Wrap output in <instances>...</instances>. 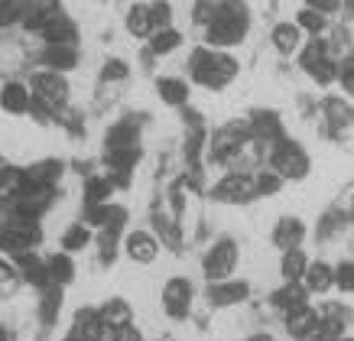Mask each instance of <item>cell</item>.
I'll return each mask as SVG.
<instances>
[{
    "mask_svg": "<svg viewBox=\"0 0 354 341\" xmlns=\"http://www.w3.org/2000/svg\"><path fill=\"white\" fill-rule=\"evenodd\" d=\"M250 33V10L244 0H218L212 23L205 26V46L208 49H234Z\"/></svg>",
    "mask_w": 354,
    "mask_h": 341,
    "instance_id": "1",
    "label": "cell"
},
{
    "mask_svg": "<svg viewBox=\"0 0 354 341\" xmlns=\"http://www.w3.org/2000/svg\"><path fill=\"white\" fill-rule=\"evenodd\" d=\"M241 72V62L227 49H208V46H198L192 55H189V78L195 85L208 88V91H221L237 78Z\"/></svg>",
    "mask_w": 354,
    "mask_h": 341,
    "instance_id": "2",
    "label": "cell"
},
{
    "mask_svg": "<svg viewBox=\"0 0 354 341\" xmlns=\"http://www.w3.org/2000/svg\"><path fill=\"white\" fill-rule=\"evenodd\" d=\"M30 95H32V111L36 118H49V114H59L65 104H68V95H72V88H68V78L62 72H36L30 78Z\"/></svg>",
    "mask_w": 354,
    "mask_h": 341,
    "instance_id": "3",
    "label": "cell"
},
{
    "mask_svg": "<svg viewBox=\"0 0 354 341\" xmlns=\"http://www.w3.org/2000/svg\"><path fill=\"white\" fill-rule=\"evenodd\" d=\"M270 169L277 172L283 182H299L309 176L312 169V156L309 149L302 147L299 140H290L283 137L270 147Z\"/></svg>",
    "mask_w": 354,
    "mask_h": 341,
    "instance_id": "4",
    "label": "cell"
},
{
    "mask_svg": "<svg viewBox=\"0 0 354 341\" xmlns=\"http://www.w3.org/2000/svg\"><path fill=\"white\" fill-rule=\"evenodd\" d=\"M237 264H241V247H237V241L234 237H218L202 257V273L208 283H221V279L234 277Z\"/></svg>",
    "mask_w": 354,
    "mask_h": 341,
    "instance_id": "5",
    "label": "cell"
},
{
    "mask_svg": "<svg viewBox=\"0 0 354 341\" xmlns=\"http://www.w3.org/2000/svg\"><path fill=\"white\" fill-rule=\"evenodd\" d=\"M43 244V231L32 221H13V218H0V254L17 257L23 250H36Z\"/></svg>",
    "mask_w": 354,
    "mask_h": 341,
    "instance_id": "6",
    "label": "cell"
},
{
    "mask_svg": "<svg viewBox=\"0 0 354 341\" xmlns=\"http://www.w3.org/2000/svg\"><path fill=\"white\" fill-rule=\"evenodd\" d=\"M250 147V127L247 124H225V127L218 130L212 143H208V156L215 163H234L244 149Z\"/></svg>",
    "mask_w": 354,
    "mask_h": 341,
    "instance_id": "7",
    "label": "cell"
},
{
    "mask_svg": "<svg viewBox=\"0 0 354 341\" xmlns=\"http://www.w3.org/2000/svg\"><path fill=\"white\" fill-rule=\"evenodd\" d=\"M160 302H162V312H166L172 322H185L192 315V302H195L192 283L185 277L166 279V286H162V293H160Z\"/></svg>",
    "mask_w": 354,
    "mask_h": 341,
    "instance_id": "8",
    "label": "cell"
},
{
    "mask_svg": "<svg viewBox=\"0 0 354 341\" xmlns=\"http://www.w3.org/2000/svg\"><path fill=\"white\" fill-rule=\"evenodd\" d=\"M212 199L221 205H247L254 202V176L250 172H225L212 189Z\"/></svg>",
    "mask_w": 354,
    "mask_h": 341,
    "instance_id": "9",
    "label": "cell"
},
{
    "mask_svg": "<svg viewBox=\"0 0 354 341\" xmlns=\"http://www.w3.org/2000/svg\"><path fill=\"white\" fill-rule=\"evenodd\" d=\"M120 247H124V254L133 260V264H153L156 257H160V237L150 234V231H124L120 237Z\"/></svg>",
    "mask_w": 354,
    "mask_h": 341,
    "instance_id": "10",
    "label": "cell"
},
{
    "mask_svg": "<svg viewBox=\"0 0 354 341\" xmlns=\"http://www.w3.org/2000/svg\"><path fill=\"white\" fill-rule=\"evenodd\" d=\"M59 13H62V3H59V0H26L20 26L26 33H43Z\"/></svg>",
    "mask_w": 354,
    "mask_h": 341,
    "instance_id": "11",
    "label": "cell"
},
{
    "mask_svg": "<svg viewBox=\"0 0 354 341\" xmlns=\"http://www.w3.org/2000/svg\"><path fill=\"white\" fill-rule=\"evenodd\" d=\"M208 299H212V306L218 309H227V306H241L250 299V283L247 279H221V283H208Z\"/></svg>",
    "mask_w": 354,
    "mask_h": 341,
    "instance_id": "12",
    "label": "cell"
},
{
    "mask_svg": "<svg viewBox=\"0 0 354 341\" xmlns=\"http://www.w3.org/2000/svg\"><path fill=\"white\" fill-rule=\"evenodd\" d=\"M0 111L10 114V118H23L32 111V95H30V85L26 82H3L0 85Z\"/></svg>",
    "mask_w": 354,
    "mask_h": 341,
    "instance_id": "13",
    "label": "cell"
},
{
    "mask_svg": "<svg viewBox=\"0 0 354 341\" xmlns=\"http://www.w3.org/2000/svg\"><path fill=\"white\" fill-rule=\"evenodd\" d=\"M13 267H17V277L23 279V283H30V286L43 289L49 286V273H46V257H39L36 250H23V254L10 257Z\"/></svg>",
    "mask_w": 354,
    "mask_h": 341,
    "instance_id": "14",
    "label": "cell"
},
{
    "mask_svg": "<svg viewBox=\"0 0 354 341\" xmlns=\"http://www.w3.org/2000/svg\"><path fill=\"white\" fill-rule=\"evenodd\" d=\"M306 234H309L306 221L296 218V214H286V218H279V221L273 224V234L270 237H273V247H277V250H292V247H302Z\"/></svg>",
    "mask_w": 354,
    "mask_h": 341,
    "instance_id": "15",
    "label": "cell"
},
{
    "mask_svg": "<svg viewBox=\"0 0 354 341\" xmlns=\"http://www.w3.org/2000/svg\"><path fill=\"white\" fill-rule=\"evenodd\" d=\"M111 331L101 319L97 309H78L75 319H72V338L75 341H104Z\"/></svg>",
    "mask_w": 354,
    "mask_h": 341,
    "instance_id": "16",
    "label": "cell"
},
{
    "mask_svg": "<svg viewBox=\"0 0 354 341\" xmlns=\"http://www.w3.org/2000/svg\"><path fill=\"white\" fill-rule=\"evenodd\" d=\"M286 331H290V338L296 341H309L315 331H319V325H322V312L312 309V306H302V309L290 312L286 315Z\"/></svg>",
    "mask_w": 354,
    "mask_h": 341,
    "instance_id": "17",
    "label": "cell"
},
{
    "mask_svg": "<svg viewBox=\"0 0 354 341\" xmlns=\"http://www.w3.org/2000/svg\"><path fill=\"white\" fill-rule=\"evenodd\" d=\"M247 127H250V140H257L260 147H273L277 140L286 137V133H283V124H279V118L273 111H257Z\"/></svg>",
    "mask_w": 354,
    "mask_h": 341,
    "instance_id": "18",
    "label": "cell"
},
{
    "mask_svg": "<svg viewBox=\"0 0 354 341\" xmlns=\"http://www.w3.org/2000/svg\"><path fill=\"white\" fill-rule=\"evenodd\" d=\"M270 306H273V312L277 315H290V312L302 309V306H309V293H306V286L302 283H283V286L270 296Z\"/></svg>",
    "mask_w": 354,
    "mask_h": 341,
    "instance_id": "19",
    "label": "cell"
},
{
    "mask_svg": "<svg viewBox=\"0 0 354 341\" xmlns=\"http://www.w3.org/2000/svg\"><path fill=\"white\" fill-rule=\"evenodd\" d=\"M302 286L309 296H325L335 289V267L325 264V260H309L306 267V277H302Z\"/></svg>",
    "mask_w": 354,
    "mask_h": 341,
    "instance_id": "20",
    "label": "cell"
},
{
    "mask_svg": "<svg viewBox=\"0 0 354 341\" xmlns=\"http://www.w3.org/2000/svg\"><path fill=\"white\" fill-rule=\"evenodd\" d=\"M46 39V46H78V23L68 17V13H59L43 33H39Z\"/></svg>",
    "mask_w": 354,
    "mask_h": 341,
    "instance_id": "21",
    "label": "cell"
},
{
    "mask_svg": "<svg viewBox=\"0 0 354 341\" xmlns=\"http://www.w3.org/2000/svg\"><path fill=\"white\" fill-rule=\"evenodd\" d=\"M156 95L162 98V104L185 107L189 104V82L183 75H160L156 78Z\"/></svg>",
    "mask_w": 354,
    "mask_h": 341,
    "instance_id": "22",
    "label": "cell"
},
{
    "mask_svg": "<svg viewBox=\"0 0 354 341\" xmlns=\"http://www.w3.org/2000/svg\"><path fill=\"white\" fill-rule=\"evenodd\" d=\"M39 62L49 72H72L78 65V46H46L39 53Z\"/></svg>",
    "mask_w": 354,
    "mask_h": 341,
    "instance_id": "23",
    "label": "cell"
},
{
    "mask_svg": "<svg viewBox=\"0 0 354 341\" xmlns=\"http://www.w3.org/2000/svg\"><path fill=\"white\" fill-rule=\"evenodd\" d=\"M270 43H273V49L279 55H296L302 46V30L296 23H277L270 30Z\"/></svg>",
    "mask_w": 354,
    "mask_h": 341,
    "instance_id": "24",
    "label": "cell"
},
{
    "mask_svg": "<svg viewBox=\"0 0 354 341\" xmlns=\"http://www.w3.org/2000/svg\"><path fill=\"white\" fill-rule=\"evenodd\" d=\"M46 273H49V283L65 289L72 279H75V260H72V254H65V250L49 254L46 257Z\"/></svg>",
    "mask_w": 354,
    "mask_h": 341,
    "instance_id": "25",
    "label": "cell"
},
{
    "mask_svg": "<svg viewBox=\"0 0 354 341\" xmlns=\"http://www.w3.org/2000/svg\"><path fill=\"white\" fill-rule=\"evenodd\" d=\"M306 267H309V254H306L302 247L283 250V260H279V277H283V283H302Z\"/></svg>",
    "mask_w": 354,
    "mask_h": 341,
    "instance_id": "26",
    "label": "cell"
},
{
    "mask_svg": "<svg viewBox=\"0 0 354 341\" xmlns=\"http://www.w3.org/2000/svg\"><path fill=\"white\" fill-rule=\"evenodd\" d=\"M127 33L137 36V39H150L156 26H153V17H150V3H133L127 10Z\"/></svg>",
    "mask_w": 354,
    "mask_h": 341,
    "instance_id": "27",
    "label": "cell"
},
{
    "mask_svg": "<svg viewBox=\"0 0 354 341\" xmlns=\"http://www.w3.org/2000/svg\"><path fill=\"white\" fill-rule=\"evenodd\" d=\"M97 312H101V319H104L108 331H118V329H124V325L133 322V309H130V302H124V299H108Z\"/></svg>",
    "mask_w": 354,
    "mask_h": 341,
    "instance_id": "28",
    "label": "cell"
},
{
    "mask_svg": "<svg viewBox=\"0 0 354 341\" xmlns=\"http://www.w3.org/2000/svg\"><path fill=\"white\" fill-rule=\"evenodd\" d=\"M59 312H62V286L49 283V286L39 289V322L43 325H55Z\"/></svg>",
    "mask_w": 354,
    "mask_h": 341,
    "instance_id": "29",
    "label": "cell"
},
{
    "mask_svg": "<svg viewBox=\"0 0 354 341\" xmlns=\"http://www.w3.org/2000/svg\"><path fill=\"white\" fill-rule=\"evenodd\" d=\"M296 59H299V68H302V72H312V68H315L319 62L332 59V49H328V43H325V39L312 36V43H302V46H299Z\"/></svg>",
    "mask_w": 354,
    "mask_h": 341,
    "instance_id": "30",
    "label": "cell"
},
{
    "mask_svg": "<svg viewBox=\"0 0 354 341\" xmlns=\"http://www.w3.org/2000/svg\"><path fill=\"white\" fill-rule=\"evenodd\" d=\"M114 182L108 179V176H91V179L85 182V208H95V205H108L111 195H114Z\"/></svg>",
    "mask_w": 354,
    "mask_h": 341,
    "instance_id": "31",
    "label": "cell"
},
{
    "mask_svg": "<svg viewBox=\"0 0 354 341\" xmlns=\"http://www.w3.org/2000/svg\"><path fill=\"white\" fill-rule=\"evenodd\" d=\"M91 241H95L91 228H88L85 221H75V224H68V228H65V234H62V250H65V254H78V250H85Z\"/></svg>",
    "mask_w": 354,
    "mask_h": 341,
    "instance_id": "32",
    "label": "cell"
},
{
    "mask_svg": "<svg viewBox=\"0 0 354 341\" xmlns=\"http://www.w3.org/2000/svg\"><path fill=\"white\" fill-rule=\"evenodd\" d=\"M183 46V33L176 30V26H166V30H156L150 36V53L153 55H169L176 53Z\"/></svg>",
    "mask_w": 354,
    "mask_h": 341,
    "instance_id": "33",
    "label": "cell"
},
{
    "mask_svg": "<svg viewBox=\"0 0 354 341\" xmlns=\"http://www.w3.org/2000/svg\"><path fill=\"white\" fill-rule=\"evenodd\" d=\"M120 231H111V228H101L95 237L97 244V257H101V264L108 267V264H114V257H118V247H120Z\"/></svg>",
    "mask_w": 354,
    "mask_h": 341,
    "instance_id": "34",
    "label": "cell"
},
{
    "mask_svg": "<svg viewBox=\"0 0 354 341\" xmlns=\"http://www.w3.org/2000/svg\"><path fill=\"white\" fill-rule=\"evenodd\" d=\"M325 120H332V127H348V124H354V111L348 107V101H342V98H325Z\"/></svg>",
    "mask_w": 354,
    "mask_h": 341,
    "instance_id": "35",
    "label": "cell"
},
{
    "mask_svg": "<svg viewBox=\"0 0 354 341\" xmlns=\"http://www.w3.org/2000/svg\"><path fill=\"white\" fill-rule=\"evenodd\" d=\"M283 185H286V182L279 179L273 169H257L254 172V195H257V199H273V195H279Z\"/></svg>",
    "mask_w": 354,
    "mask_h": 341,
    "instance_id": "36",
    "label": "cell"
},
{
    "mask_svg": "<svg viewBox=\"0 0 354 341\" xmlns=\"http://www.w3.org/2000/svg\"><path fill=\"white\" fill-rule=\"evenodd\" d=\"M335 65H338V85H342V91L348 98H354V49L344 53Z\"/></svg>",
    "mask_w": 354,
    "mask_h": 341,
    "instance_id": "37",
    "label": "cell"
},
{
    "mask_svg": "<svg viewBox=\"0 0 354 341\" xmlns=\"http://www.w3.org/2000/svg\"><path fill=\"white\" fill-rule=\"evenodd\" d=\"M296 26H299L302 33H312V36H319V33L328 26V20H325L322 13H315L309 10V7H302L299 13H296Z\"/></svg>",
    "mask_w": 354,
    "mask_h": 341,
    "instance_id": "38",
    "label": "cell"
},
{
    "mask_svg": "<svg viewBox=\"0 0 354 341\" xmlns=\"http://www.w3.org/2000/svg\"><path fill=\"white\" fill-rule=\"evenodd\" d=\"M315 82V85H322V88H328L332 82H338V65H335V59H325V62H319L312 72H306Z\"/></svg>",
    "mask_w": 354,
    "mask_h": 341,
    "instance_id": "39",
    "label": "cell"
},
{
    "mask_svg": "<svg viewBox=\"0 0 354 341\" xmlns=\"http://www.w3.org/2000/svg\"><path fill=\"white\" fill-rule=\"evenodd\" d=\"M26 0H0V26H13L20 23Z\"/></svg>",
    "mask_w": 354,
    "mask_h": 341,
    "instance_id": "40",
    "label": "cell"
},
{
    "mask_svg": "<svg viewBox=\"0 0 354 341\" xmlns=\"http://www.w3.org/2000/svg\"><path fill=\"white\" fill-rule=\"evenodd\" d=\"M335 286L338 293H354V260H342L335 267Z\"/></svg>",
    "mask_w": 354,
    "mask_h": 341,
    "instance_id": "41",
    "label": "cell"
},
{
    "mask_svg": "<svg viewBox=\"0 0 354 341\" xmlns=\"http://www.w3.org/2000/svg\"><path fill=\"white\" fill-rule=\"evenodd\" d=\"M150 17H153V26H156V30L172 26V3H169V0H153V3H150Z\"/></svg>",
    "mask_w": 354,
    "mask_h": 341,
    "instance_id": "42",
    "label": "cell"
},
{
    "mask_svg": "<svg viewBox=\"0 0 354 341\" xmlns=\"http://www.w3.org/2000/svg\"><path fill=\"white\" fill-rule=\"evenodd\" d=\"M101 78H104V82H127L130 65L120 62V59H108V62L101 65Z\"/></svg>",
    "mask_w": 354,
    "mask_h": 341,
    "instance_id": "43",
    "label": "cell"
},
{
    "mask_svg": "<svg viewBox=\"0 0 354 341\" xmlns=\"http://www.w3.org/2000/svg\"><path fill=\"white\" fill-rule=\"evenodd\" d=\"M17 267H13V260H7V257L0 254V289H10L13 283H17Z\"/></svg>",
    "mask_w": 354,
    "mask_h": 341,
    "instance_id": "44",
    "label": "cell"
},
{
    "mask_svg": "<svg viewBox=\"0 0 354 341\" xmlns=\"http://www.w3.org/2000/svg\"><path fill=\"white\" fill-rule=\"evenodd\" d=\"M306 7L315 13H322V17H328V13H338L344 7V0H306Z\"/></svg>",
    "mask_w": 354,
    "mask_h": 341,
    "instance_id": "45",
    "label": "cell"
},
{
    "mask_svg": "<svg viewBox=\"0 0 354 341\" xmlns=\"http://www.w3.org/2000/svg\"><path fill=\"white\" fill-rule=\"evenodd\" d=\"M212 13H215V3L202 0V3L195 7V23H198V26H208V23H212Z\"/></svg>",
    "mask_w": 354,
    "mask_h": 341,
    "instance_id": "46",
    "label": "cell"
},
{
    "mask_svg": "<svg viewBox=\"0 0 354 341\" xmlns=\"http://www.w3.org/2000/svg\"><path fill=\"white\" fill-rule=\"evenodd\" d=\"M111 335H114V341H143V338H140V331L133 329V322H130V325H124V329H118V331H111Z\"/></svg>",
    "mask_w": 354,
    "mask_h": 341,
    "instance_id": "47",
    "label": "cell"
},
{
    "mask_svg": "<svg viewBox=\"0 0 354 341\" xmlns=\"http://www.w3.org/2000/svg\"><path fill=\"white\" fill-rule=\"evenodd\" d=\"M244 341H277V338H273L270 331H254V335H247Z\"/></svg>",
    "mask_w": 354,
    "mask_h": 341,
    "instance_id": "48",
    "label": "cell"
},
{
    "mask_svg": "<svg viewBox=\"0 0 354 341\" xmlns=\"http://www.w3.org/2000/svg\"><path fill=\"white\" fill-rule=\"evenodd\" d=\"M7 166H10V163H7L3 156H0V185H3V172H7Z\"/></svg>",
    "mask_w": 354,
    "mask_h": 341,
    "instance_id": "49",
    "label": "cell"
},
{
    "mask_svg": "<svg viewBox=\"0 0 354 341\" xmlns=\"http://www.w3.org/2000/svg\"><path fill=\"white\" fill-rule=\"evenodd\" d=\"M344 10L351 13V20H354V0H344Z\"/></svg>",
    "mask_w": 354,
    "mask_h": 341,
    "instance_id": "50",
    "label": "cell"
},
{
    "mask_svg": "<svg viewBox=\"0 0 354 341\" xmlns=\"http://www.w3.org/2000/svg\"><path fill=\"white\" fill-rule=\"evenodd\" d=\"M0 341H10V331L3 329V325H0Z\"/></svg>",
    "mask_w": 354,
    "mask_h": 341,
    "instance_id": "51",
    "label": "cell"
},
{
    "mask_svg": "<svg viewBox=\"0 0 354 341\" xmlns=\"http://www.w3.org/2000/svg\"><path fill=\"white\" fill-rule=\"evenodd\" d=\"M348 221L354 224V199H351V208H348Z\"/></svg>",
    "mask_w": 354,
    "mask_h": 341,
    "instance_id": "52",
    "label": "cell"
},
{
    "mask_svg": "<svg viewBox=\"0 0 354 341\" xmlns=\"http://www.w3.org/2000/svg\"><path fill=\"white\" fill-rule=\"evenodd\" d=\"M338 341H354V338H338Z\"/></svg>",
    "mask_w": 354,
    "mask_h": 341,
    "instance_id": "53",
    "label": "cell"
},
{
    "mask_svg": "<svg viewBox=\"0 0 354 341\" xmlns=\"http://www.w3.org/2000/svg\"><path fill=\"white\" fill-rule=\"evenodd\" d=\"M65 341H75V338H72V335H68V338H65Z\"/></svg>",
    "mask_w": 354,
    "mask_h": 341,
    "instance_id": "54",
    "label": "cell"
}]
</instances>
